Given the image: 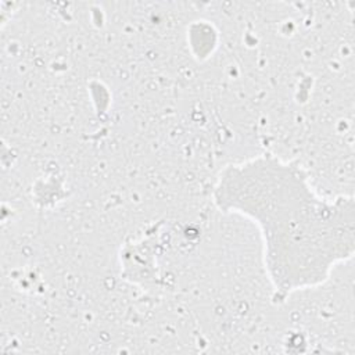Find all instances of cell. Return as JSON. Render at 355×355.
<instances>
[{
	"label": "cell",
	"instance_id": "cell-1",
	"mask_svg": "<svg viewBox=\"0 0 355 355\" xmlns=\"http://www.w3.org/2000/svg\"><path fill=\"white\" fill-rule=\"evenodd\" d=\"M212 201L257 226L275 302L322 286L354 257V197L320 194L295 159L261 154L229 164L216 176Z\"/></svg>",
	"mask_w": 355,
	"mask_h": 355
}]
</instances>
